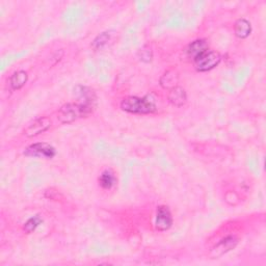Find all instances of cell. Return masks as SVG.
I'll list each match as a JSON object with an SVG mask.
<instances>
[{"instance_id": "1", "label": "cell", "mask_w": 266, "mask_h": 266, "mask_svg": "<svg viewBox=\"0 0 266 266\" xmlns=\"http://www.w3.org/2000/svg\"><path fill=\"white\" fill-rule=\"evenodd\" d=\"M95 104L90 103H68L61 107L58 114V118L63 124H70L74 121L90 116L94 109Z\"/></svg>"}, {"instance_id": "2", "label": "cell", "mask_w": 266, "mask_h": 266, "mask_svg": "<svg viewBox=\"0 0 266 266\" xmlns=\"http://www.w3.org/2000/svg\"><path fill=\"white\" fill-rule=\"evenodd\" d=\"M121 108L129 114L135 115H148L156 111L157 107L155 102L150 96L139 97H127L121 102Z\"/></svg>"}, {"instance_id": "3", "label": "cell", "mask_w": 266, "mask_h": 266, "mask_svg": "<svg viewBox=\"0 0 266 266\" xmlns=\"http://www.w3.org/2000/svg\"><path fill=\"white\" fill-rule=\"evenodd\" d=\"M24 155L34 158L52 159L57 155V150L48 143H36L25 149Z\"/></svg>"}, {"instance_id": "4", "label": "cell", "mask_w": 266, "mask_h": 266, "mask_svg": "<svg viewBox=\"0 0 266 266\" xmlns=\"http://www.w3.org/2000/svg\"><path fill=\"white\" fill-rule=\"evenodd\" d=\"M220 61L221 55L217 51L208 50L194 61V66L199 72H207L217 67Z\"/></svg>"}, {"instance_id": "5", "label": "cell", "mask_w": 266, "mask_h": 266, "mask_svg": "<svg viewBox=\"0 0 266 266\" xmlns=\"http://www.w3.org/2000/svg\"><path fill=\"white\" fill-rule=\"evenodd\" d=\"M237 244H238V238L236 236L234 235L227 236L214 245V247L211 249V251H210L209 256L212 259L219 258L225 254L229 253V251L232 250L233 248H235Z\"/></svg>"}, {"instance_id": "6", "label": "cell", "mask_w": 266, "mask_h": 266, "mask_svg": "<svg viewBox=\"0 0 266 266\" xmlns=\"http://www.w3.org/2000/svg\"><path fill=\"white\" fill-rule=\"evenodd\" d=\"M51 125H52V122L48 117H41L35 120L31 125H29V127L24 130V134L29 137L40 135L42 133L46 132L47 130H49Z\"/></svg>"}, {"instance_id": "7", "label": "cell", "mask_w": 266, "mask_h": 266, "mask_svg": "<svg viewBox=\"0 0 266 266\" xmlns=\"http://www.w3.org/2000/svg\"><path fill=\"white\" fill-rule=\"evenodd\" d=\"M173 225V216L167 206H159L157 208L155 228L158 231H167Z\"/></svg>"}, {"instance_id": "8", "label": "cell", "mask_w": 266, "mask_h": 266, "mask_svg": "<svg viewBox=\"0 0 266 266\" xmlns=\"http://www.w3.org/2000/svg\"><path fill=\"white\" fill-rule=\"evenodd\" d=\"M208 50V43L205 40H195L186 48V54L189 59L194 62Z\"/></svg>"}, {"instance_id": "9", "label": "cell", "mask_w": 266, "mask_h": 266, "mask_svg": "<svg viewBox=\"0 0 266 266\" xmlns=\"http://www.w3.org/2000/svg\"><path fill=\"white\" fill-rule=\"evenodd\" d=\"M169 100L174 106L177 107L183 106L187 100V95L185 90L181 87H175L171 89L169 93Z\"/></svg>"}, {"instance_id": "10", "label": "cell", "mask_w": 266, "mask_h": 266, "mask_svg": "<svg viewBox=\"0 0 266 266\" xmlns=\"http://www.w3.org/2000/svg\"><path fill=\"white\" fill-rule=\"evenodd\" d=\"M235 36L239 39H246L251 33V24L244 18L238 19L234 25Z\"/></svg>"}, {"instance_id": "11", "label": "cell", "mask_w": 266, "mask_h": 266, "mask_svg": "<svg viewBox=\"0 0 266 266\" xmlns=\"http://www.w3.org/2000/svg\"><path fill=\"white\" fill-rule=\"evenodd\" d=\"M27 80H29V75H27L25 71L20 70V71H17L12 75L10 79V85L13 90L17 91V90L22 89L26 85Z\"/></svg>"}, {"instance_id": "12", "label": "cell", "mask_w": 266, "mask_h": 266, "mask_svg": "<svg viewBox=\"0 0 266 266\" xmlns=\"http://www.w3.org/2000/svg\"><path fill=\"white\" fill-rule=\"evenodd\" d=\"M99 184L103 189L113 188L116 184V176L111 170H105L99 177Z\"/></svg>"}, {"instance_id": "13", "label": "cell", "mask_w": 266, "mask_h": 266, "mask_svg": "<svg viewBox=\"0 0 266 266\" xmlns=\"http://www.w3.org/2000/svg\"><path fill=\"white\" fill-rule=\"evenodd\" d=\"M178 82V74L175 71H167L160 78V86L164 89H173Z\"/></svg>"}, {"instance_id": "14", "label": "cell", "mask_w": 266, "mask_h": 266, "mask_svg": "<svg viewBox=\"0 0 266 266\" xmlns=\"http://www.w3.org/2000/svg\"><path fill=\"white\" fill-rule=\"evenodd\" d=\"M42 222H43V218H42L40 215L32 216L29 220L24 223L23 230L26 234H31V233L35 232L40 225H42Z\"/></svg>"}, {"instance_id": "15", "label": "cell", "mask_w": 266, "mask_h": 266, "mask_svg": "<svg viewBox=\"0 0 266 266\" xmlns=\"http://www.w3.org/2000/svg\"><path fill=\"white\" fill-rule=\"evenodd\" d=\"M110 40V34L105 32L97 36V38L93 42V48L96 50H101L103 47L107 45V43Z\"/></svg>"}, {"instance_id": "16", "label": "cell", "mask_w": 266, "mask_h": 266, "mask_svg": "<svg viewBox=\"0 0 266 266\" xmlns=\"http://www.w3.org/2000/svg\"><path fill=\"white\" fill-rule=\"evenodd\" d=\"M138 58L144 63H150L153 59V51L152 48L148 45L144 46L142 49L138 51Z\"/></svg>"}]
</instances>
